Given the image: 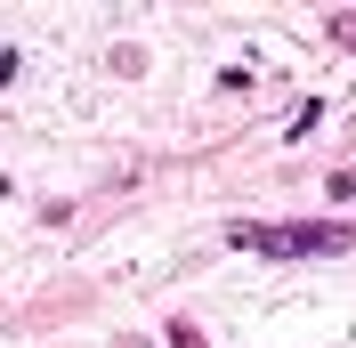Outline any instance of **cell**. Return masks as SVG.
Masks as SVG:
<instances>
[{
  "mask_svg": "<svg viewBox=\"0 0 356 348\" xmlns=\"http://www.w3.org/2000/svg\"><path fill=\"white\" fill-rule=\"evenodd\" d=\"M356 227H332V219H316V227H235V251H267V260H308V251H348Z\"/></svg>",
  "mask_w": 356,
  "mask_h": 348,
  "instance_id": "1",
  "label": "cell"
}]
</instances>
